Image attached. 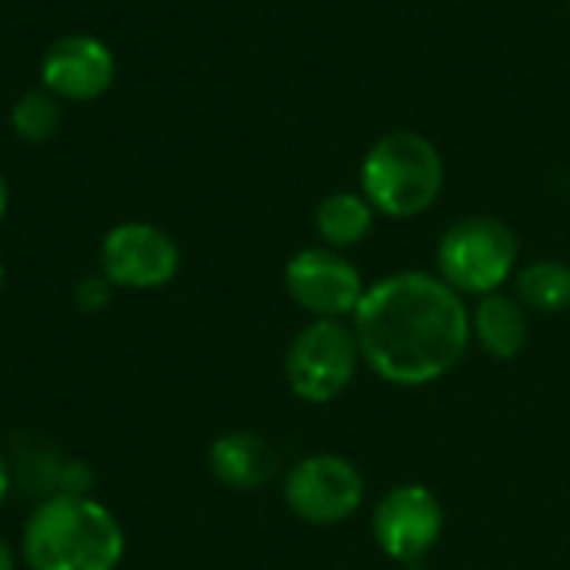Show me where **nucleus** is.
Here are the masks:
<instances>
[{
  "label": "nucleus",
  "instance_id": "21",
  "mask_svg": "<svg viewBox=\"0 0 570 570\" xmlns=\"http://www.w3.org/2000/svg\"><path fill=\"white\" fill-rule=\"evenodd\" d=\"M568 3H570V0H568Z\"/></svg>",
  "mask_w": 570,
  "mask_h": 570
},
{
  "label": "nucleus",
  "instance_id": "8",
  "mask_svg": "<svg viewBox=\"0 0 570 570\" xmlns=\"http://www.w3.org/2000/svg\"><path fill=\"white\" fill-rule=\"evenodd\" d=\"M374 544L397 564L417 568L438 548L444 534V508L438 494L424 484L391 488L371 518Z\"/></svg>",
  "mask_w": 570,
  "mask_h": 570
},
{
  "label": "nucleus",
  "instance_id": "4",
  "mask_svg": "<svg viewBox=\"0 0 570 570\" xmlns=\"http://www.w3.org/2000/svg\"><path fill=\"white\" fill-rule=\"evenodd\" d=\"M518 234L501 217L468 214L438 240V277L461 297H484L518 274Z\"/></svg>",
  "mask_w": 570,
  "mask_h": 570
},
{
  "label": "nucleus",
  "instance_id": "2",
  "mask_svg": "<svg viewBox=\"0 0 570 570\" xmlns=\"http://www.w3.org/2000/svg\"><path fill=\"white\" fill-rule=\"evenodd\" d=\"M124 548L127 538L114 511L73 494L37 501L20 534L27 570H117Z\"/></svg>",
  "mask_w": 570,
  "mask_h": 570
},
{
  "label": "nucleus",
  "instance_id": "12",
  "mask_svg": "<svg viewBox=\"0 0 570 570\" xmlns=\"http://www.w3.org/2000/svg\"><path fill=\"white\" fill-rule=\"evenodd\" d=\"M471 337L498 361H514L531 341V321L514 294L494 291L478 297L471 311Z\"/></svg>",
  "mask_w": 570,
  "mask_h": 570
},
{
  "label": "nucleus",
  "instance_id": "14",
  "mask_svg": "<svg viewBox=\"0 0 570 570\" xmlns=\"http://www.w3.org/2000/svg\"><path fill=\"white\" fill-rule=\"evenodd\" d=\"M514 297L528 314H564L570 311V264L544 257L521 267L514 274Z\"/></svg>",
  "mask_w": 570,
  "mask_h": 570
},
{
  "label": "nucleus",
  "instance_id": "11",
  "mask_svg": "<svg viewBox=\"0 0 570 570\" xmlns=\"http://www.w3.org/2000/svg\"><path fill=\"white\" fill-rule=\"evenodd\" d=\"M207 464H210V474L224 488H230V491H261L264 484L274 481L281 458H277V451L271 448L267 438H261L254 431H230V434H220L210 444Z\"/></svg>",
  "mask_w": 570,
  "mask_h": 570
},
{
  "label": "nucleus",
  "instance_id": "20",
  "mask_svg": "<svg viewBox=\"0 0 570 570\" xmlns=\"http://www.w3.org/2000/svg\"><path fill=\"white\" fill-rule=\"evenodd\" d=\"M0 294H3V264H0Z\"/></svg>",
  "mask_w": 570,
  "mask_h": 570
},
{
  "label": "nucleus",
  "instance_id": "1",
  "mask_svg": "<svg viewBox=\"0 0 570 570\" xmlns=\"http://www.w3.org/2000/svg\"><path fill=\"white\" fill-rule=\"evenodd\" d=\"M361 361L394 387L448 377L471 347L464 297L428 271H397L371 284L351 314Z\"/></svg>",
  "mask_w": 570,
  "mask_h": 570
},
{
  "label": "nucleus",
  "instance_id": "17",
  "mask_svg": "<svg viewBox=\"0 0 570 570\" xmlns=\"http://www.w3.org/2000/svg\"><path fill=\"white\" fill-rule=\"evenodd\" d=\"M10 488H13V474H10V461L0 454V508L7 504L10 498Z\"/></svg>",
  "mask_w": 570,
  "mask_h": 570
},
{
  "label": "nucleus",
  "instance_id": "19",
  "mask_svg": "<svg viewBox=\"0 0 570 570\" xmlns=\"http://www.w3.org/2000/svg\"><path fill=\"white\" fill-rule=\"evenodd\" d=\"M7 204H10V190H7V180H3V174H0V220H3V214H7Z\"/></svg>",
  "mask_w": 570,
  "mask_h": 570
},
{
  "label": "nucleus",
  "instance_id": "6",
  "mask_svg": "<svg viewBox=\"0 0 570 570\" xmlns=\"http://www.w3.org/2000/svg\"><path fill=\"white\" fill-rule=\"evenodd\" d=\"M284 501L304 524H344L364 504V474L341 454H311L287 471Z\"/></svg>",
  "mask_w": 570,
  "mask_h": 570
},
{
  "label": "nucleus",
  "instance_id": "13",
  "mask_svg": "<svg viewBox=\"0 0 570 570\" xmlns=\"http://www.w3.org/2000/svg\"><path fill=\"white\" fill-rule=\"evenodd\" d=\"M377 210L361 190H334L314 210V230L331 250H347L367 240Z\"/></svg>",
  "mask_w": 570,
  "mask_h": 570
},
{
  "label": "nucleus",
  "instance_id": "5",
  "mask_svg": "<svg viewBox=\"0 0 570 570\" xmlns=\"http://www.w3.org/2000/svg\"><path fill=\"white\" fill-rule=\"evenodd\" d=\"M361 364L357 337L344 321H311L291 341L284 374L301 401L331 404L354 384Z\"/></svg>",
  "mask_w": 570,
  "mask_h": 570
},
{
  "label": "nucleus",
  "instance_id": "3",
  "mask_svg": "<svg viewBox=\"0 0 570 570\" xmlns=\"http://www.w3.org/2000/svg\"><path fill=\"white\" fill-rule=\"evenodd\" d=\"M444 190V157L417 130L377 137L361 160V194L384 217L407 220L428 214Z\"/></svg>",
  "mask_w": 570,
  "mask_h": 570
},
{
  "label": "nucleus",
  "instance_id": "9",
  "mask_svg": "<svg viewBox=\"0 0 570 570\" xmlns=\"http://www.w3.org/2000/svg\"><path fill=\"white\" fill-rule=\"evenodd\" d=\"M180 271L177 240L147 220H127L107 230L100 244V274L124 291H157Z\"/></svg>",
  "mask_w": 570,
  "mask_h": 570
},
{
  "label": "nucleus",
  "instance_id": "15",
  "mask_svg": "<svg viewBox=\"0 0 570 570\" xmlns=\"http://www.w3.org/2000/svg\"><path fill=\"white\" fill-rule=\"evenodd\" d=\"M10 127L27 144L50 140L57 134V127H60V100L53 94H47V90L23 94L10 110Z\"/></svg>",
  "mask_w": 570,
  "mask_h": 570
},
{
  "label": "nucleus",
  "instance_id": "16",
  "mask_svg": "<svg viewBox=\"0 0 570 570\" xmlns=\"http://www.w3.org/2000/svg\"><path fill=\"white\" fill-rule=\"evenodd\" d=\"M110 297H114V284H110L104 274H87V277H80L77 287H73V304H77L80 311H87V314L104 311V307L110 304Z\"/></svg>",
  "mask_w": 570,
  "mask_h": 570
},
{
  "label": "nucleus",
  "instance_id": "7",
  "mask_svg": "<svg viewBox=\"0 0 570 570\" xmlns=\"http://www.w3.org/2000/svg\"><path fill=\"white\" fill-rule=\"evenodd\" d=\"M284 287L291 301L314 321H344L357 311L367 284L344 250L304 247L284 267Z\"/></svg>",
  "mask_w": 570,
  "mask_h": 570
},
{
  "label": "nucleus",
  "instance_id": "10",
  "mask_svg": "<svg viewBox=\"0 0 570 570\" xmlns=\"http://www.w3.org/2000/svg\"><path fill=\"white\" fill-rule=\"evenodd\" d=\"M117 77L114 50L90 33L57 37L40 60V83L67 104H90L110 90Z\"/></svg>",
  "mask_w": 570,
  "mask_h": 570
},
{
  "label": "nucleus",
  "instance_id": "18",
  "mask_svg": "<svg viewBox=\"0 0 570 570\" xmlns=\"http://www.w3.org/2000/svg\"><path fill=\"white\" fill-rule=\"evenodd\" d=\"M0 570H17V554L3 538H0Z\"/></svg>",
  "mask_w": 570,
  "mask_h": 570
}]
</instances>
